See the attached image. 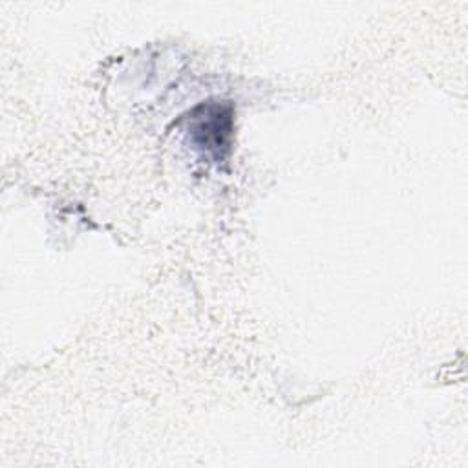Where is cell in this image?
Segmentation results:
<instances>
[{
    "label": "cell",
    "instance_id": "6da1fadb",
    "mask_svg": "<svg viewBox=\"0 0 468 468\" xmlns=\"http://www.w3.org/2000/svg\"><path fill=\"white\" fill-rule=\"evenodd\" d=\"M234 113L223 101H207L196 106L186 117V133L194 148L201 150L210 161H223L232 144Z\"/></svg>",
    "mask_w": 468,
    "mask_h": 468
}]
</instances>
